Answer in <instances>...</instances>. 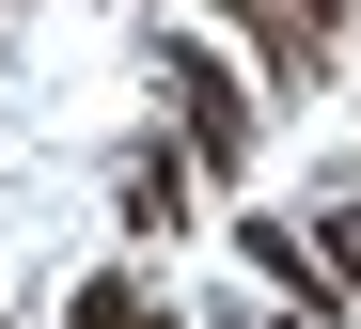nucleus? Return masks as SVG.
Here are the masks:
<instances>
[{"instance_id": "0eeeda50", "label": "nucleus", "mask_w": 361, "mask_h": 329, "mask_svg": "<svg viewBox=\"0 0 361 329\" xmlns=\"http://www.w3.org/2000/svg\"><path fill=\"white\" fill-rule=\"evenodd\" d=\"M0 329H16V314H0Z\"/></svg>"}, {"instance_id": "7ed1b4c3", "label": "nucleus", "mask_w": 361, "mask_h": 329, "mask_svg": "<svg viewBox=\"0 0 361 329\" xmlns=\"http://www.w3.org/2000/svg\"><path fill=\"white\" fill-rule=\"evenodd\" d=\"M110 220H126V251H173V235H189V142H142L126 188H110Z\"/></svg>"}, {"instance_id": "f257e3e1", "label": "nucleus", "mask_w": 361, "mask_h": 329, "mask_svg": "<svg viewBox=\"0 0 361 329\" xmlns=\"http://www.w3.org/2000/svg\"><path fill=\"white\" fill-rule=\"evenodd\" d=\"M157 94H173V142H189V173H252V79H235L220 47H157Z\"/></svg>"}, {"instance_id": "20e7f679", "label": "nucleus", "mask_w": 361, "mask_h": 329, "mask_svg": "<svg viewBox=\"0 0 361 329\" xmlns=\"http://www.w3.org/2000/svg\"><path fill=\"white\" fill-rule=\"evenodd\" d=\"M63 329H189V314H173V298H157L142 267H94V283L63 298Z\"/></svg>"}, {"instance_id": "f03ea898", "label": "nucleus", "mask_w": 361, "mask_h": 329, "mask_svg": "<svg viewBox=\"0 0 361 329\" xmlns=\"http://www.w3.org/2000/svg\"><path fill=\"white\" fill-rule=\"evenodd\" d=\"M235 267H252V283H267L283 314H314V329H330V314L361 298V283L330 267V251H314V220H235Z\"/></svg>"}, {"instance_id": "423d86ee", "label": "nucleus", "mask_w": 361, "mask_h": 329, "mask_svg": "<svg viewBox=\"0 0 361 329\" xmlns=\"http://www.w3.org/2000/svg\"><path fill=\"white\" fill-rule=\"evenodd\" d=\"M220 329H314V314H283V298H235V314H220Z\"/></svg>"}, {"instance_id": "39448f33", "label": "nucleus", "mask_w": 361, "mask_h": 329, "mask_svg": "<svg viewBox=\"0 0 361 329\" xmlns=\"http://www.w3.org/2000/svg\"><path fill=\"white\" fill-rule=\"evenodd\" d=\"M314 251H330V267L361 283V204H330V220H314Z\"/></svg>"}]
</instances>
